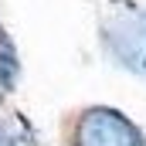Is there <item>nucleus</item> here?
Returning <instances> with one entry per match:
<instances>
[{"label":"nucleus","instance_id":"7ed1b4c3","mask_svg":"<svg viewBox=\"0 0 146 146\" xmlns=\"http://www.w3.org/2000/svg\"><path fill=\"white\" fill-rule=\"evenodd\" d=\"M0 146H14V139H10V133H7L3 122H0Z\"/></svg>","mask_w":146,"mask_h":146},{"label":"nucleus","instance_id":"f03ea898","mask_svg":"<svg viewBox=\"0 0 146 146\" xmlns=\"http://www.w3.org/2000/svg\"><path fill=\"white\" fill-rule=\"evenodd\" d=\"M109 37L115 44V54L129 68H139L146 75V17H126V21L112 24Z\"/></svg>","mask_w":146,"mask_h":146},{"label":"nucleus","instance_id":"f257e3e1","mask_svg":"<svg viewBox=\"0 0 146 146\" xmlns=\"http://www.w3.org/2000/svg\"><path fill=\"white\" fill-rule=\"evenodd\" d=\"M72 146H146V136L119 109L95 106L78 115Z\"/></svg>","mask_w":146,"mask_h":146}]
</instances>
